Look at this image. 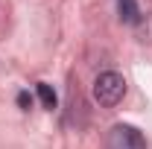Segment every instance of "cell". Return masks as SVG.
<instances>
[{
    "label": "cell",
    "instance_id": "obj_1",
    "mask_svg": "<svg viewBox=\"0 0 152 149\" xmlns=\"http://www.w3.org/2000/svg\"><path fill=\"white\" fill-rule=\"evenodd\" d=\"M123 93H126V79L117 70H105V73H99L94 79V99L99 105L111 108V105H117L123 99Z\"/></svg>",
    "mask_w": 152,
    "mask_h": 149
},
{
    "label": "cell",
    "instance_id": "obj_2",
    "mask_svg": "<svg viewBox=\"0 0 152 149\" xmlns=\"http://www.w3.org/2000/svg\"><path fill=\"white\" fill-rule=\"evenodd\" d=\"M108 149H146V137L134 129V126L117 123L108 131Z\"/></svg>",
    "mask_w": 152,
    "mask_h": 149
},
{
    "label": "cell",
    "instance_id": "obj_3",
    "mask_svg": "<svg viewBox=\"0 0 152 149\" xmlns=\"http://www.w3.org/2000/svg\"><path fill=\"white\" fill-rule=\"evenodd\" d=\"M117 12L126 23H137L140 20V9H137V0H117Z\"/></svg>",
    "mask_w": 152,
    "mask_h": 149
},
{
    "label": "cell",
    "instance_id": "obj_4",
    "mask_svg": "<svg viewBox=\"0 0 152 149\" xmlns=\"http://www.w3.org/2000/svg\"><path fill=\"white\" fill-rule=\"evenodd\" d=\"M38 99H41V105H44V108H47V111H53V108H56V91H53V88H50V85H47V82H38Z\"/></svg>",
    "mask_w": 152,
    "mask_h": 149
},
{
    "label": "cell",
    "instance_id": "obj_5",
    "mask_svg": "<svg viewBox=\"0 0 152 149\" xmlns=\"http://www.w3.org/2000/svg\"><path fill=\"white\" fill-rule=\"evenodd\" d=\"M29 102H32V96H29L26 91H20V93H18V105L23 108V111H26V108H29Z\"/></svg>",
    "mask_w": 152,
    "mask_h": 149
}]
</instances>
